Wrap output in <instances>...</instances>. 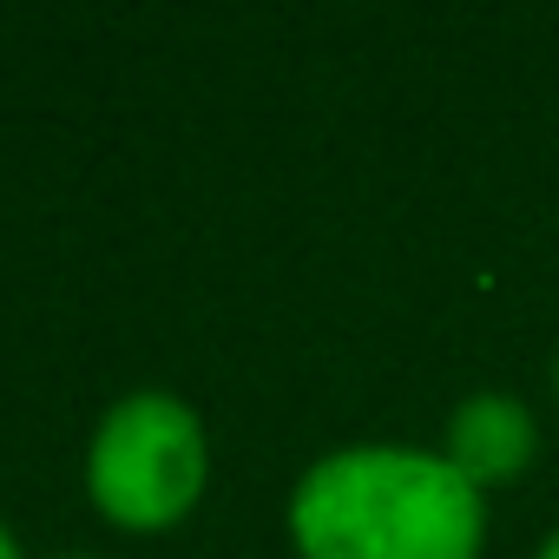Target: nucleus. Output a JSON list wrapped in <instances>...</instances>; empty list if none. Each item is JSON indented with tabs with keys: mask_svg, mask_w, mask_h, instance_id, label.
I'll list each match as a JSON object with an SVG mask.
<instances>
[{
	"mask_svg": "<svg viewBox=\"0 0 559 559\" xmlns=\"http://www.w3.org/2000/svg\"><path fill=\"white\" fill-rule=\"evenodd\" d=\"M290 526L304 559H474L480 487L415 448H349L304 474Z\"/></svg>",
	"mask_w": 559,
	"mask_h": 559,
	"instance_id": "nucleus-1",
	"label": "nucleus"
},
{
	"mask_svg": "<svg viewBox=\"0 0 559 559\" xmlns=\"http://www.w3.org/2000/svg\"><path fill=\"white\" fill-rule=\"evenodd\" d=\"M86 487L106 520L158 533L204 493V428L178 395H126L86 454Z\"/></svg>",
	"mask_w": 559,
	"mask_h": 559,
	"instance_id": "nucleus-2",
	"label": "nucleus"
},
{
	"mask_svg": "<svg viewBox=\"0 0 559 559\" xmlns=\"http://www.w3.org/2000/svg\"><path fill=\"white\" fill-rule=\"evenodd\" d=\"M526 454H533V421H526V408L507 402V395H474V402L454 415V428H448V461H454L474 487L520 474Z\"/></svg>",
	"mask_w": 559,
	"mask_h": 559,
	"instance_id": "nucleus-3",
	"label": "nucleus"
},
{
	"mask_svg": "<svg viewBox=\"0 0 559 559\" xmlns=\"http://www.w3.org/2000/svg\"><path fill=\"white\" fill-rule=\"evenodd\" d=\"M0 559H21V546L8 539V526H0Z\"/></svg>",
	"mask_w": 559,
	"mask_h": 559,
	"instance_id": "nucleus-4",
	"label": "nucleus"
},
{
	"mask_svg": "<svg viewBox=\"0 0 559 559\" xmlns=\"http://www.w3.org/2000/svg\"><path fill=\"white\" fill-rule=\"evenodd\" d=\"M539 559H559V539H552V546H546V552H539Z\"/></svg>",
	"mask_w": 559,
	"mask_h": 559,
	"instance_id": "nucleus-5",
	"label": "nucleus"
}]
</instances>
